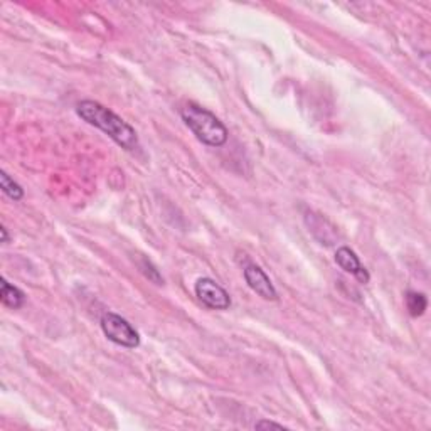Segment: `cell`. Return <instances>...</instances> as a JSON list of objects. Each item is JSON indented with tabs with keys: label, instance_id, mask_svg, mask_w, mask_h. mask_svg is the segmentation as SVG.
<instances>
[{
	"label": "cell",
	"instance_id": "obj_11",
	"mask_svg": "<svg viewBox=\"0 0 431 431\" xmlns=\"http://www.w3.org/2000/svg\"><path fill=\"white\" fill-rule=\"evenodd\" d=\"M255 428L256 430H268V428H273V430H285L286 426H283V425H280V423H273V421H258L255 425Z\"/></svg>",
	"mask_w": 431,
	"mask_h": 431
},
{
	"label": "cell",
	"instance_id": "obj_9",
	"mask_svg": "<svg viewBox=\"0 0 431 431\" xmlns=\"http://www.w3.org/2000/svg\"><path fill=\"white\" fill-rule=\"evenodd\" d=\"M0 185H2L3 194L9 196L12 200H21L22 198H24V191H22V187L16 182V180L10 179L9 174H6V172L0 174Z\"/></svg>",
	"mask_w": 431,
	"mask_h": 431
},
{
	"label": "cell",
	"instance_id": "obj_1",
	"mask_svg": "<svg viewBox=\"0 0 431 431\" xmlns=\"http://www.w3.org/2000/svg\"><path fill=\"white\" fill-rule=\"evenodd\" d=\"M76 113L79 118L85 120L86 123L93 125V127L105 132V134H107L113 142L118 143L122 149L130 150V152L138 149L137 132L125 122V120L120 118L116 113H113L112 109L103 107V105L98 103V101L93 100L81 101V103L78 105Z\"/></svg>",
	"mask_w": 431,
	"mask_h": 431
},
{
	"label": "cell",
	"instance_id": "obj_10",
	"mask_svg": "<svg viewBox=\"0 0 431 431\" xmlns=\"http://www.w3.org/2000/svg\"><path fill=\"white\" fill-rule=\"evenodd\" d=\"M138 266H140V271H142V273L145 275V277L149 278L150 282H154L155 285H162V283H164V278L160 277V273H158L157 268H155L154 264L149 262V260L142 258V260H140Z\"/></svg>",
	"mask_w": 431,
	"mask_h": 431
},
{
	"label": "cell",
	"instance_id": "obj_5",
	"mask_svg": "<svg viewBox=\"0 0 431 431\" xmlns=\"http://www.w3.org/2000/svg\"><path fill=\"white\" fill-rule=\"evenodd\" d=\"M244 280H246L249 288H251L256 295L264 298V300L268 302L278 300L277 288H275L273 283H271L270 277H268L260 266H256V264H248V266L244 268Z\"/></svg>",
	"mask_w": 431,
	"mask_h": 431
},
{
	"label": "cell",
	"instance_id": "obj_6",
	"mask_svg": "<svg viewBox=\"0 0 431 431\" xmlns=\"http://www.w3.org/2000/svg\"><path fill=\"white\" fill-rule=\"evenodd\" d=\"M335 262H337V264L342 268L344 271L354 275V277L357 278L361 283H368L370 280L368 270L362 266L361 262H359L357 255H355L350 248H347V246L339 248L337 253H335Z\"/></svg>",
	"mask_w": 431,
	"mask_h": 431
},
{
	"label": "cell",
	"instance_id": "obj_3",
	"mask_svg": "<svg viewBox=\"0 0 431 431\" xmlns=\"http://www.w3.org/2000/svg\"><path fill=\"white\" fill-rule=\"evenodd\" d=\"M101 330H103L105 337L112 340L116 346L127 347V349H135V347L140 346L138 332L118 313H103V317H101Z\"/></svg>",
	"mask_w": 431,
	"mask_h": 431
},
{
	"label": "cell",
	"instance_id": "obj_4",
	"mask_svg": "<svg viewBox=\"0 0 431 431\" xmlns=\"http://www.w3.org/2000/svg\"><path fill=\"white\" fill-rule=\"evenodd\" d=\"M196 295L206 307L213 310H228L231 307V297L222 286H219L214 280L199 278L196 282Z\"/></svg>",
	"mask_w": 431,
	"mask_h": 431
},
{
	"label": "cell",
	"instance_id": "obj_7",
	"mask_svg": "<svg viewBox=\"0 0 431 431\" xmlns=\"http://www.w3.org/2000/svg\"><path fill=\"white\" fill-rule=\"evenodd\" d=\"M0 298H2V304L9 308H21L25 302V295L22 290H19L16 285H10L7 280H2V285H0Z\"/></svg>",
	"mask_w": 431,
	"mask_h": 431
},
{
	"label": "cell",
	"instance_id": "obj_8",
	"mask_svg": "<svg viewBox=\"0 0 431 431\" xmlns=\"http://www.w3.org/2000/svg\"><path fill=\"white\" fill-rule=\"evenodd\" d=\"M406 307L411 317H421L428 308V298L425 293L408 292L406 293Z\"/></svg>",
	"mask_w": 431,
	"mask_h": 431
},
{
	"label": "cell",
	"instance_id": "obj_2",
	"mask_svg": "<svg viewBox=\"0 0 431 431\" xmlns=\"http://www.w3.org/2000/svg\"><path fill=\"white\" fill-rule=\"evenodd\" d=\"M184 123L187 125L189 130L198 137L204 145L209 147H222L228 142V130L221 120L211 113L209 109L199 107L196 103L185 105L180 112Z\"/></svg>",
	"mask_w": 431,
	"mask_h": 431
},
{
	"label": "cell",
	"instance_id": "obj_12",
	"mask_svg": "<svg viewBox=\"0 0 431 431\" xmlns=\"http://www.w3.org/2000/svg\"><path fill=\"white\" fill-rule=\"evenodd\" d=\"M0 233H2V243H6V244L9 243L10 240H9V234H7V229L2 228V229H0Z\"/></svg>",
	"mask_w": 431,
	"mask_h": 431
}]
</instances>
